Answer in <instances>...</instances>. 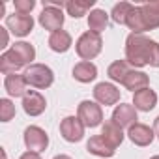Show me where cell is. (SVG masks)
<instances>
[{
	"label": "cell",
	"instance_id": "cell-32",
	"mask_svg": "<svg viewBox=\"0 0 159 159\" xmlns=\"http://www.w3.org/2000/svg\"><path fill=\"white\" fill-rule=\"evenodd\" d=\"M4 15H6V4L0 2V17H4Z\"/></svg>",
	"mask_w": 159,
	"mask_h": 159
},
{
	"label": "cell",
	"instance_id": "cell-26",
	"mask_svg": "<svg viewBox=\"0 0 159 159\" xmlns=\"http://www.w3.org/2000/svg\"><path fill=\"white\" fill-rule=\"evenodd\" d=\"M131 8H133V4H129V2H118V4H114V8L111 11L112 21L116 25H125V19H127Z\"/></svg>",
	"mask_w": 159,
	"mask_h": 159
},
{
	"label": "cell",
	"instance_id": "cell-19",
	"mask_svg": "<svg viewBox=\"0 0 159 159\" xmlns=\"http://www.w3.org/2000/svg\"><path fill=\"white\" fill-rule=\"evenodd\" d=\"M101 137H103V140L105 142H109L114 150L124 142V129L120 127V125H116L112 120H109V122H105L103 124V127H101Z\"/></svg>",
	"mask_w": 159,
	"mask_h": 159
},
{
	"label": "cell",
	"instance_id": "cell-16",
	"mask_svg": "<svg viewBox=\"0 0 159 159\" xmlns=\"http://www.w3.org/2000/svg\"><path fill=\"white\" fill-rule=\"evenodd\" d=\"M86 150H88V153H92L96 157H103V159H109V157H112L116 153V150L109 142H105L101 135L90 137V140L86 142Z\"/></svg>",
	"mask_w": 159,
	"mask_h": 159
},
{
	"label": "cell",
	"instance_id": "cell-22",
	"mask_svg": "<svg viewBox=\"0 0 159 159\" xmlns=\"http://www.w3.org/2000/svg\"><path fill=\"white\" fill-rule=\"evenodd\" d=\"M94 6H96V0H67V2H66V11L73 19H81Z\"/></svg>",
	"mask_w": 159,
	"mask_h": 159
},
{
	"label": "cell",
	"instance_id": "cell-2",
	"mask_svg": "<svg viewBox=\"0 0 159 159\" xmlns=\"http://www.w3.org/2000/svg\"><path fill=\"white\" fill-rule=\"evenodd\" d=\"M125 26L131 30V34H144L148 30L159 28V0L144 2L129 10V15L125 19Z\"/></svg>",
	"mask_w": 159,
	"mask_h": 159
},
{
	"label": "cell",
	"instance_id": "cell-15",
	"mask_svg": "<svg viewBox=\"0 0 159 159\" xmlns=\"http://www.w3.org/2000/svg\"><path fill=\"white\" fill-rule=\"evenodd\" d=\"M155 105H157V94H155L150 86L133 94V107H135L137 111L150 112L152 109H155Z\"/></svg>",
	"mask_w": 159,
	"mask_h": 159
},
{
	"label": "cell",
	"instance_id": "cell-28",
	"mask_svg": "<svg viewBox=\"0 0 159 159\" xmlns=\"http://www.w3.org/2000/svg\"><path fill=\"white\" fill-rule=\"evenodd\" d=\"M13 8H15V13L30 15L32 10L36 8V0H13Z\"/></svg>",
	"mask_w": 159,
	"mask_h": 159
},
{
	"label": "cell",
	"instance_id": "cell-23",
	"mask_svg": "<svg viewBox=\"0 0 159 159\" xmlns=\"http://www.w3.org/2000/svg\"><path fill=\"white\" fill-rule=\"evenodd\" d=\"M107 25H109V13L105 10L96 8V10L90 11V15H88V28H90V32L101 34L107 28Z\"/></svg>",
	"mask_w": 159,
	"mask_h": 159
},
{
	"label": "cell",
	"instance_id": "cell-3",
	"mask_svg": "<svg viewBox=\"0 0 159 159\" xmlns=\"http://www.w3.org/2000/svg\"><path fill=\"white\" fill-rule=\"evenodd\" d=\"M103 49V39H101V34H96V32H84L79 36V39L75 41V51L77 54L81 56L84 62H90L94 60Z\"/></svg>",
	"mask_w": 159,
	"mask_h": 159
},
{
	"label": "cell",
	"instance_id": "cell-7",
	"mask_svg": "<svg viewBox=\"0 0 159 159\" xmlns=\"http://www.w3.org/2000/svg\"><path fill=\"white\" fill-rule=\"evenodd\" d=\"M23 140L28 152H45L49 146V135L45 133V129H41L39 125H28L23 133Z\"/></svg>",
	"mask_w": 159,
	"mask_h": 159
},
{
	"label": "cell",
	"instance_id": "cell-21",
	"mask_svg": "<svg viewBox=\"0 0 159 159\" xmlns=\"http://www.w3.org/2000/svg\"><path fill=\"white\" fill-rule=\"evenodd\" d=\"M71 45H73L71 34L66 30H56L49 36V47L54 52H67L71 49Z\"/></svg>",
	"mask_w": 159,
	"mask_h": 159
},
{
	"label": "cell",
	"instance_id": "cell-8",
	"mask_svg": "<svg viewBox=\"0 0 159 159\" xmlns=\"http://www.w3.org/2000/svg\"><path fill=\"white\" fill-rule=\"evenodd\" d=\"M84 129L86 125L81 122L79 116H66L60 122V135L67 142H81L84 139Z\"/></svg>",
	"mask_w": 159,
	"mask_h": 159
},
{
	"label": "cell",
	"instance_id": "cell-24",
	"mask_svg": "<svg viewBox=\"0 0 159 159\" xmlns=\"http://www.w3.org/2000/svg\"><path fill=\"white\" fill-rule=\"evenodd\" d=\"M129 71H131V67H129L127 60H116V62H112V64L109 66L107 75H109V79H111L112 83H120V84H122Z\"/></svg>",
	"mask_w": 159,
	"mask_h": 159
},
{
	"label": "cell",
	"instance_id": "cell-20",
	"mask_svg": "<svg viewBox=\"0 0 159 159\" xmlns=\"http://www.w3.org/2000/svg\"><path fill=\"white\" fill-rule=\"evenodd\" d=\"M96 77H98V67H96V64L84 62V60L79 62V64H75V67H73V79H75V81L86 84V83L96 81Z\"/></svg>",
	"mask_w": 159,
	"mask_h": 159
},
{
	"label": "cell",
	"instance_id": "cell-29",
	"mask_svg": "<svg viewBox=\"0 0 159 159\" xmlns=\"http://www.w3.org/2000/svg\"><path fill=\"white\" fill-rule=\"evenodd\" d=\"M10 30L6 28V26H0V34H2V45H0V49H6L8 47V43H10V34H8Z\"/></svg>",
	"mask_w": 159,
	"mask_h": 159
},
{
	"label": "cell",
	"instance_id": "cell-25",
	"mask_svg": "<svg viewBox=\"0 0 159 159\" xmlns=\"http://www.w3.org/2000/svg\"><path fill=\"white\" fill-rule=\"evenodd\" d=\"M11 49L17 52V56L26 64V66H32L34 60H36V49L34 45H30L28 41H17L11 45Z\"/></svg>",
	"mask_w": 159,
	"mask_h": 159
},
{
	"label": "cell",
	"instance_id": "cell-13",
	"mask_svg": "<svg viewBox=\"0 0 159 159\" xmlns=\"http://www.w3.org/2000/svg\"><path fill=\"white\" fill-rule=\"evenodd\" d=\"M47 109V99L38 92V90H28L26 96L23 98V111L28 116H39Z\"/></svg>",
	"mask_w": 159,
	"mask_h": 159
},
{
	"label": "cell",
	"instance_id": "cell-11",
	"mask_svg": "<svg viewBox=\"0 0 159 159\" xmlns=\"http://www.w3.org/2000/svg\"><path fill=\"white\" fill-rule=\"evenodd\" d=\"M111 120H112L116 125H120L122 129H129V127H131L133 124H137V120H139L137 109H135L133 105H129V103H120V105L114 107Z\"/></svg>",
	"mask_w": 159,
	"mask_h": 159
},
{
	"label": "cell",
	"instance_id": "cell-4",
	"mask_svg": "<svg viewBox=\"0 0 159 159\" xmlns=\"http://www.w3.org/2000/svg\"><path fill=\"white\" fill-rule=\"evenodd\" d=\"M23 75L26 79V84H30L36 90H47L54 83V73L45 64H32L25 69Z\"/></svg>",
	"mask_w": 159,
	"mask_h": 159
},
{
	"label": "cell",
	"instance_id": "cell-6",
	"mask_svg": "<svg viewBox=\"0 0 159 159\" xmlns=\"http://www.w3.org/2000/svg\"><path fill=\"white\" fill-rule=\"evenodd\" d=\"M64 21H66V15H64L62 8H58V6H49V4L43 2V10H41V13H39V17H38V23L41 25V28H45V30H49V32L52 34V32H56V30H62Z\"/></svg>",
	"mask_w": 159,
	"mask_h": 159
},
{
	"label": "cell",
	"instance_id": "cell-9",
	"mask_svg": "<svg viewBox=\"0 0 159 159\" xmlns=\"http://www.w3.org/2000/svg\"><path fill=\"white\" fill-rule=\"evenodd\" d=\"M6 28L17 38H25L34 30V19H32V15L13 13V15L6 17Z\"/></svg>",
	"mask_w": 159,
	"mask_h": 159
},
{
	"label": "cell",
	"instance_id": "cell-5",
	"mask_svg": "<svg viewBox=\"0 0 159 159\" xmlns=\"http://www.w3.org/2000/svg\"><path fill=\"white\" fill-rule=\"evenodd\" d=\"M77 116L81 118V122L86 127H98L103 124V109L98 101H90V99L81 101L77 107Z\"/></svg>",
	"mask_w": 159,
	"mask_h": 159
},
{
	"label": "cell",
	"instance_id": "cell-10",
	"mask_svg": "<svg viewBox=\"0 0 159 159\" xmlns=\"http://www.w3.org/2000/svg\"><path fill=\"white\" fill-rule=\"evenodd\" d=\"M94 99L99 105H116L120 101V90L114 83H98L94 86Z\"/></svg>",
	"mask_w": 159,
	"mask_h": 159
},
{
	"label": "cell",
	"instance_id": "cell-31",
	"mask_svg": "<svg viewBox=\"0 0 159 159\" xmlns=\"http://www.w3.org/2000/svg\"><path fill=\"white\" fill-rule=\"evenodd\" d=\"M153 133H155V137L159 139V116L153 120Z\"/></svg>",
	"mask_w": 159,
	"mask_h": 159
},
{
	"label": "cell",
	"instance_id": "cell-27",
	"mask_svg": "<svg viewBox=\"0 0 159 159\" xmlns=\"http://www.w3.org/2000/svg\"><path fill=\"white\" fill-rule=\"evenodd\" d=\"M15 116V105L11 103V99L2 98L0 99V122H10Z\"/></svg>",
	"mask_w": 159,
	"mask_h": 159
},
{
	"label": "cell",
	"instance_id": "cell-1",
	"mask_svg": "<svg viewBox=\"0 0 159 159\" xmlns=\"http://www.w3.org/2000/svg\"><path fill=\"white\" fill-rule=\"evenodd\" d=\"M125 60L133 67H159V43L144 34H129L125 39Z\"/></svg>",
	"mask_w": 159,
	"mask_h": 159
},
{
	"label": "cell",
	"instance_id": "cell-34",
	"mask_svg": "<svg viewBox=\"0 0 159 159\" xmlns=\"http://www.w3.org/2000/svg\"><path fill=\"white\" fill-rule=\"evenodd\" d=\"M2 159H8V157H6V152H4V150H2Z\"/></svg>",
	"mask_w": 159,
	"mask_h": 159
},
{
	"label": "cell",
	"instance_id": "cell-35",
	"mask_svg": "<svg viewBox=\"0 0 159 159\" xmlns=\"http://www.w3.org/2000/svg\"><path fill=\"white\" fill-rule=\"evenodd\" d=\"M150 159H159V155H153V157H150Z\"/></svg>",
	"mask_w": 159,
	"mask_h": 159
},
{
	"label": "cell",
	"instance_id": "cell-18",
	"mask_svg": "<svg viewBox=\"0 0 159 159\" xmlns=\"http://www.w3.org/2000/svg\"><path fill=\"white\" fill-rule=\"evenodd\" d=\"M26 64L17 56V52L13 49L6 51L0 54V71H2L4 75H11V73H17L21 67H25Z\"/></svg>",
	"mask_w": 159,
	"mask_h": 159
},
{
	"label": "cell",
	"instance_id": "cell-17",
	"mask_svg": "<svg viewBox=\"0 0 159 159\" xmlns=\"http://www.w3.org/2000/svg\"><path fill=\"white\" fill-rule=\"evenodd\" d=\"M122 86H125L127 90H131L133 94L139 92V90H144L150 86V77L144 73V71H139V69H131L127 73V77L124 79Z\"/></svg>",
	"mask_w": 159,
	"mask_h": 159
},
{
	"label": "cell",
	"instance_id": "cell-12",
	"mask_svg": "<svg viewBox=\"0 0 159 159\" xmlns=\"http://www.w3.org/2000/svg\"><path fill=\"white\" fill-rule=\"evenodd\" d=\"M127 137H129V140H131L135 146L144 148V146H150V144L153 142L155 133H153V127L137 122V124H133V125L127 129Z\"/></svg>",
	"mask_w": 159,
	"mask_h": 159
},
{
	"label": "cell",
	"instance_id": "cell-14",
	"mask_svg": "<svg viewBox=\"0 0 159 159\" xmlns=\"http://www.w3.org/2000/svg\"><path fill=\"white\" fill-rule=\"evenodd\" d=\"M4 88H6L10 98H25L26 92H28L26 90V79H25V75H19V73L6 75Z\"/></svg>",
	"mask_w": 159,
	"mask_h": 159
},
{
	"label": "cell",
	"instance_id": "cell-30",
	"mask_svg": "<svg viewBox=\"0 0 159 159\" xmlns=\"http://www.w3.org/2000/svg\"><path fill=\"white\" fill-rule=\"evenodd\" d=\"M19 159H41V155L38 152H25Z\"/></svg>",
	"mask_w": 159,
	"mask_h": 159
},
{
	"label": "cell",
	"instance_id": "cell-33",
	"mask_svg": "<svg viewBox=\"0 0 159 159\" xmlns=\"http://www.w3.org/2000/svg\"><path fill=\"white\" fill-rule=\"evenodd\" d=\"M52 159H71V157L66 155V153H60V155H56V157H52Z\"/></svg>",
	"mask_w": 159,
	"mask_h": 159
}]
</instances>
